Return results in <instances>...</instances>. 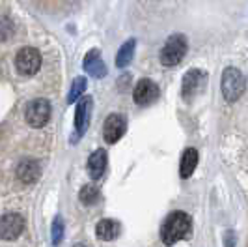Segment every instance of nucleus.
Listing matches in <instances>:
<instances>
[{
  "label": "nucleus",
  "mask_w": 248,
  "mask_h": 247,
  "mask_svg": "<svg viewBox=\"0 0 248 247\" xmlns=\"http://www.w3.org/2000/svg\"><path fill=\"white\" fill-rule=\"evenodd\" d=\"M192 230V217L185 212H172L161 227V240L164 246H174L185 240Z\"/></svg>",
  "instance_id": "nucleus-1"
},
{
  "label": "nucleus",
  "mask_w": 248,
  "mask_h": 247,
  "mask_svg": "<svg viewBox=\"0 0 248 247\" xmlns=\"http://www.w3.org/2000/svg\"><path fill=\"white\" fill-rule=\"evenodd\" d=\"M220 88H222V96L228 103H235L237 99L245 94L247 88V79L237 68H226L220 79Z\"/></svg>",
  "instance_id": "nucleus-2"
},
{
  "label": "nucleus",
  "mask_w": 248,
  "mask_h": 247,
  "mask_svg": "<svg viewBox=\"0 0 248 247\" xmlns=\"http://www.w3.org/2000/svg\"><path fill=\"white\" fill-rule=\"evenodd\" d=\"M186 37L183 34H174L166 39L164 47L159 53V58H161V64L166 66V68H174L179 62L185 58L186 54Z\"/></svg>",
  "instance_id": "nucleus-3"
},
{
  "label": "nucleus",
  "mask_w": 248,
  "mask_h": 247,
  "mask_svg": "<svg viewBox=\"0 0 248 247\" xmlns=\"http://www.w3.org/2000/svg\"><path fill=\"white\" fill-rule=\"evenodd\" d=\"M207 87V73L203 70H188L183 77L181 85V96L186 103H192Z\"/></svg>",
  "instance_id": "nucleus-4"
},
{
  "label": "nucleus",
  "mask_w": 248,
  "mask_h": 247,
  "mask_svg": "<svg viewBox=\"0 0 248 247\" xmlns=\"http://www.w3.org/2000/svg\"><path fill=\"white\" fill-rule=\"evenodd\" d=\"M50 112H52V109H50V103L47 99H32L25 109V120L32 127H43L50 120Z\"/></svg>",
  "instance_id": "nucleus-5"
},
{
  "label": "nucleus",
  "mask_w": 248,
  "mask_h": 247,
  "mask_svg": "<svg viewBox=\"0 0 248 247\" xmlns=\"http://www.w3.org/2000/svg\"><path fill=\"white\" fill-rule=\"evenodd\" d=\"M15 68L21 75H34L41 68V54L34 47H23L15 54Z\"/></svg>",
  "instance_id": "nucleus-6"
},
{
  "label": "nucleus",
  "mask_w": 248,
  "mask_h": 247,
  "mask_svg": "<svg viewBox=\"0 0 248 247\" xmlns=\"http://www.w3.org/2000/svg\"><path fill=\"white\" fill-rule=\"evenodd\" d=\"M23 230H25V217L21 213L10 212V213L2 215V223H0L2 240H6V242L17 240L19 236L23 234Z\"/></svg>",
  "instance_id": "nucleus-7"
},
{
  "label": "nucleus",
  "mask_w": 248,
  "mask_h": 247,
  "mask_svg": "<svg viewBox=\"0 0 248 247\" xmlns=\"http://www.w3.org/2000/svg\"><path fill=\"white\" fill-rule=\"evenodd\" d=\"M127 131V118L124 114H110L103 125V137L108 144H116Z\"/></svg>",
  "instance_id": "nucleus-8"
},
{
  "label": "nucleus",
  "mask_w": 248,
  "mask_h": 247,
  "mask_svg": "<svg viewBox=\"0 0 248 247\" xmlns=\"http://www.w3.org/2000/svg\"><path fill=\"white\" fill-rule=\"evenodd\" d=\"M159 94H161L159 85L155 81H151V79H140L137 83V87H135V92H133L137 105H142V107L151 105L153 101H157Z\"/></svg>",
  "instance_id": "nucleus-9"
},
{
  "label": "nucleus",
  "mask_w": 248,
  "mask_h": 247,
  "mask_svg": "<svg viewBox=\"0 0 248 247\" xmlns=\"http://www.w3.org/2000/svg\"><path fill=\"white\" fill-rule=\"evenodd\" d=\"M92 101L90 98H80L77 103V109H75V131L77 135L80 137L90 125V116H92Z\"/></svg>",
  "instance_id": "nucleus-10"
},
{
  "label": "nucleus",
  "mask_w": 248,
  "mask_h": 247,
  "mask_svg": "<svg viewBox=\"0 0 248 247\" xmlns=\"http://www.w3.org/2000/svg\"><path fill=\"white\" fill-rule=\"evenodd\" d=\"M41 176V165L36 159H23L17 165V178L23 184H36Z\"/></svg>",
  "instance_id": "nucleus-11"
},
{
  "label": "nucleus",
  "mask_w": 248,
  "mask_h": 247,
  "mask_svg": "<svg viewBox=\"0 0 248 247\" xmlns=\"http://www.w3.org/2000/svg\"><path fill=\"white\" fill-rule=\"evenodd\" d=\"M82 68H84V71H86L88 75H92L93 79H103L105 75L108 73V71H107L105 62L101 60L99 51H97V49H92L86 56H84Z\"/></svg>",
  "instance_id": "nucleus-12"
},
{
  "label": "nucleus",
  "mask_w": 248,
  "mask_h": 247,
  "mask_svg": "<svg viewBox=\"0 0 248 247\" xmlns=\"http://www.w3.org/2000/svg\"><path fill=\"white\" fill-rule=\"evenodd\" d=\"M107 163H108V156L103 148L95 150L90 158H88V173H90V178L92 180H101L103 174L107 171Z\"/></svg>",
  "instance_id": "nucleus-13"
},
{
  "label": "nucleus",
  "mask_w": 248,
  "mask_h": 247,
  "mask_svg": "<svg viewBox=\"0 0 248 247\" xmlns=\"http://www.w3.org/2000/svg\"><path fill=\"white\" fill-rule=\"evenodd\" d=\"M120 223L114 221V219H101L97 223V227H95V234L99 240L103 242H112V240H116L118 236H120Z\"/></svg>",
  "instance_id": "nucleus-14"
},
{
  "label": "nucleus",
  "mask_w": 248,
  "mask_h": 247,
  "mask_svg": "<svg viewBox=\"0 0 248 247\" xmlns=\"http://www.w3.org/2000/svg\"><path fill=\"white\" fill-rule=\"evenodd\" d=\"M198 150L196 148H186L183 152V156H181V165H179V174H181V178L186 180V178H190L192 173L196 171V165H198Z\"/></svg>",
  "instance_id": "nucleus-15"
},
{
  "label": "nucleus",
  "mask_w": 248,
  "mask_h": 247,
  "mask_svg": "<svg viewBox=\"0 0 248 247\" xmlns=\"http://www.w3.org/2000/svg\"><path fill=\"white\" fill-rule=\"evenodd\" d=\"M135 51H137V39H127L116 54V66L122 68V70L127 68L135 58Z\"/></svg>",
  "instance_id": "nucleus-16"
},
{
  "label": "nucleus",
  "mask_w": 248,
  "mask_h": 247,
  "mask_svg": "<svg viewBox=\"0 0 248 247\" xmlns=\"http://www.w3.org/2000/svg\"><path fill=\"white\" fill-rule=\"evenodd\" d=\"M78 198H80V202H82L84 206H93V204H97L101 198L99 187L93 184L84 185V187L80 189V193H78Z\"/></svg>",
  "instance_id": "nucleus-17"
},
{
  "label": "nucleus",
  "mask_w": 248,
  "mask_h": 247,
  "mask_svg": "<svg viewBox=\"0 0 248 247\" xmlns=\"http://www.w3.org/2000/svg\"><path fill=\"white\" fill-rule=\"evenodd\" d=\"M84 90H86V79H84V77H77L73 81V85H71L69 94H67V103L73 105L75 101H78L80 96L84 94Z\"/></svg>",
  "instance_id": "nucleus-18"
},
{
  "label": "nucleus",
  "mask_w": 248,
  "mask_h": 247,
  "mask_svg": "<svg viewBox=\"0 0 248 247\" xmlns=\"http://www.w3.org/2000/svg\"><path fill=\"white\" fill-rule=\"evenodd\" d=\"M50 236H52V244H54V246H58V244L63 240V219L60 217V215L54 217V221H52Z\"/></svg>",
  "instance_id": "nucleus-19"
},
{
  "label": "nucleus",
  "mask_w": 248,
  "mask_h": 247,
  "mask_svg": "<svg viewBox=\"0 0 248 247\" xmlns=\"http://www.w3.org/2000/svg\"><path fill=\"white\" fill-rule=\"evenodd\" d=\"M226 247H233V232L232 230H228V234H226Z\"/></svg>",
  "instance_id": "nucleus-20"
},
{
  "label": "nucleus",
  "mask_w": 248,
  "mask_h": 247,
  "mask_svg": "<svg viewBox=\"0 0 248 247\" xmlns=\"http://www.w3.org/2000/svg\"><path fill=\"white\" fill-rule=\"evenodd\" d=\"M73 247H86L84 244H77V246H73Z\"/></svg>",
  "instance_id": "nucleus-21"
}]
</instances>
